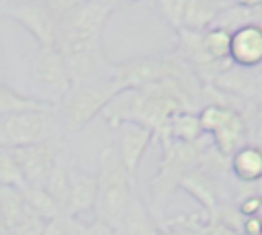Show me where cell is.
<instances>
[{
    "label": "cell",
    "instance_id": "obj_1",
    "mask_svg": "<svg viewBox=\"0 0 262 235\" xmlns=\"http://www.w3.org/2000/svg\"><path fill=\"white\" fill-rule=\"evenodd\" d=\"M96 176H98V198H96L94 215L98 221L119 231L133 200L131 194L133 174L127 170L119 149H115L113 145H104L98 153Z\"/></svg>",
    "mask_w": 262,
    "mask_h": 235
},
{
    "label": "cell",
    "instance_id": "obj_2",
    "mask_svg": "<svg viewBox=\"0 0 262 235\" xmlns=\"http://www.w3.org/2000/svg\"><path fill=\"white\" fill-rule=\"evenodd\" d=\"M111 76L121 84V88H139L145 84L172 80V78H199L190 65L176 53H149L137 55L119 63H113Z\"/></svg>",
    "mask_w": 262,
    "mask_h": 235
},
{
    "label": "cell",
    "instance_id": "obj_3",
    "mask_svg": "<svg viewBox=\"0 0 262 235\" xmlns=\"http://www.w3.org/2000/svg\"><path fill=\"white\" fill-rule=\"evenodd\" d=\"M121 90V84L113 76L88 82H74L72 90L59 102L66 127L70 131L84 129L96 114H102L104 106Z\"/></svg>",
    "mask_w": 262,
    "mask_h": 235
},
{
    "label": "cell",
    "instance_id": "obj_4",
    "mask_svg": "<svg viewBox=\"0 0 262 235\" xmlns=\"http://www.w3.org/2000/svg\"><path fill=\"white\" fill-rule=\"evenodd\" d=\"M203 147L190 141L166 139L162 143V161L158 174L151 180V190L156 198L168 196L176 186H180L184 174L201 163Z\"/></svg>",
    "mask_w": 262,
    "mask_h": 235
},
{
    "label": "cell",
    "instance_id": "obj_5",
    "mask_svg": "<svg viewBox=\"0 0 262 235\" xmlns=\"http://www.w3.org/2000/svg\"><path fill=\"white\" fill-rule=\"evenodd\" d=\"M2 12L25 27L37 39L39 47L57 45V20L45 0H6Z\"/></svg>",
    "mask_w": 262,
    "mask_h": 235
},
{
    "label": "cell",
    "instance_id": "obj_6",
    "mask_svg": "<svg viewBox=\"0 0 262 235\" xmlns=\"http://www.w3.org/2000/svg\"><path fill=\"white\" fill-rule=\"evenodd\" d=\"M33 76L39 88L45 92V98L55 104H59L74 86L68 63L57 45L39 47L33 63Z\"/></svg>",
    "mask_w": 262,
    "mask_h": 235
},
{
    "label": "cell",
    "instance_id": "obj_7",
    "mask_svg": "<svg viewBox=\"0 0 262 235\" xmlns=\"http://www.w3.org/2000/svg\"><path fill=\"white\" fill-rule=\"evenodd\" d=\"M63 53L74 82H88L111 76L113 63L106 61L100 39H80L57 45Z\"/></svg>",
    "mask_w": 262,
    "mask_h": 235
},
{
    "label": "cell",
    "instance_id": "obj_8",
    "mask_svg": "<svg viewBox=\"0 0 262 235\" xmlns=\"http://www.w3.org/2000/svg\"><path fill=\"white\" fill-rule=\"evenodd\" d=\"M53 110L10 112L0 119V147H20L47 139V125Z\"/></svg>",
    "mask_w": 262,
    "mask_h": 235
},
{
    "label": "cell",
    "instance_id": "obj_9",
    "mask_svg": "<svg viewBox=\"0 0 262 235\" xmlns=\"http://www.w3.org/2000/svg\"><path fill=\"white\" fill-rule=\"evenodd\" d=\"M176 37H178V53L203 84H213L223 72L235 65L233 61H219L207 51L203 41V31L176 29Z\"/></svg>",
    "mask_w": 262,
    "mask_h": 235
},
{
    "label": "cell",
    "instance_id": "obj_10",
    "mask_svg": "<svg viewBox=\"0 0 262 235\" xmlns=\"http://www.w3.org/2000/svg\"><path fill=\"white\" fill-rule=\"evenodd\" d=\"M113 10L88 0L76 12L66 16L57 27V45L80 41V39H100L102 29Z\"/></svg>",
    "mask_w": 262,
    "mask_h": 235
},
{
    "label": "cell",
    "instance_id": "obj_11",
    "mask_svg": "<svg viewBox=\"0 0 262 235\" xmlns=\"http://www.w3.org/2000/svg\"><path fill=\"white\" fill-rule=\"evenodd\" d=\"M8 149L12 151L14 159L23 168L25 178H27V186H43L49 172L53 170V166L57 161L55 145L49 139H45L39 143L8 147Z\"/></svg>",
    "mask_w": 262,
    "mask_h": 235
},
{
    "label": "cell",
    "instance_id": "obj_12",
    "mask_svg": "<svg viewBox=\"0 0 262 235\" xmlns=\"http://www.w3.org/2000/svg\"><path fill=\"white\" fill-rule=\"evenodd\" d=\"M231 61L237 67H258L262 63V22L252 20L231 31Z\"/></svg>",
    "mask_w": 262,
    "mask_h": 235
},
{
    "label": "cell",
    "instance_id": "obj_13",
    "mask_svg": "<svg viewBox=\"0 0 262 235\" xmlns=\"http://www.w3.org/2000/svg\"><path fill=\"white\" fill-rule=\"evenodd\" d=\"M156 139V133L151 127L137 123V121H127L119 127V153L127 166V170L135 176L143 153L147 151L149 143Z\"/></svg>",
    "mask_w": 262,
    "mask_h": 235
},
{
    "label": "cell",
    "instance_id": "obj_14",
    "mask_svg": "<svg viewBox=\"0 0 262 235\" xmlns=\"http://www.w3.org/2000/svg\"><path fill=\"white\" fill-rule=\"evenodd\" d=\"M180 188L186 190L190 196H194L203 210L211 215V219L215 217L217 210V186L213 180V174L209 170H205L203 166H196L192 170H188L180 182Z\"/></svg>",
    "mask_w": 262,
    "mask_h": 235
},
{
    "label": "cell",
    "instance_id": "obj_15",
    "mask_svg": "<svg viewBox=\"0 0 262 235\" xmlns=\"http://www.w3.org/2000/svg\"><path fill=\"white\" fill-rule=\"evenodd\" d=\"M31 213L27 200V188L0 186V227L14 229Z\"/></svg>",
    "mask_w": 262,
    "mask_h": 235
},
{
    "label": "cell",
    "instance_id": "obj_16",
    "mask_svg": "<svg viewBox=\"0 0 262 235\" xmlns=\"http://www.w3.org/2000/svg\"><path fill=\"white\" fill-rule=\"evenodd\" d=\"M225 6L227 4H223L221 0H186L180 29L207 31L209 27L215 25V20L219 18Z\"/></svg>",
    "mask_w": 262,
    "mask_h": 235
},
{
    "label": "cell",
    "instance_id": "obj_17",
    "mask_svg": "<svg viewBox=\"0 0 262 235\" xmlns=\"http://www.w3.org/2000/svg\"><path fill=\"white\" fill-rule=\"evenodd\" d=\"M231 172L246 184L262 180V145L246 143L231 155Z\"/></svg>",
    "mask_w": 262,
    "mask_h": 235
},
{
    "label": "cell",
    "instance_id": "obj_18",
    "mask_svg": "<svg viewBox=\"0 0 262 235\" xmlns=\"http://www.w3.org/2000/svg\"><path fill=\"white\" fill-rule=\"evenodd\" d=\"M211 137H213L215 147H217L223 155L231 157L242 145H246L248 123H246L244 112H242V110H235V114H233L223 127H219L215 133H211Z\"/></svg>",
    "mask_w": 262,
    "mask_h": 235
},
{
    "label": "cell",
    "instance_id": "obj_19",
    "mask_svg": "<svg viewBox=\"0 0 262 235\" xmlns=\"http://www.w3.org/2000/svg\"><path fill=\"white\" fill-rule=\"evenodd\" d=\"M98 198V176L90 174H72V196L68 213L78 217L84 210H94Z\"/></svg>",
    "mask_w": 262,
    "mask_h": 235
},
{
    "label": "cell",
    "instance_id": "obj_20",
    "mask_svg": "<svg viewBox=\"0 0 262 235\" xmlns=\"http://www.w3.org/2000/svg\"><path fill=\"white\" fill-rule=\"evenodd\" d=\"M55 102L43 96H31L12 90L8 84L0 86V114L10 112H27V110H55Z\"/></svg>",
    "mask_w": 262,
    "mask_h": 235
},
{
    "label": "cell",
    "instance_id": "obj_21",
    "mask_svg": "<svg viewBox=\"0 0 262 235\" xmlns=\"http://www.w3.org/2000/svg\"><path fill=\"white\" fill-rule=\"evenodd\" d=\"M203 135H205V129H203L201 114H196L194 110H180L178 114H174V119L170 123V137L172 139L194 143Z\"/></svg>",
    "mask_w": 262,
    "mask_h": 235
},
{
    "label": "cell",
    "instance_id": "obj_22",
    "mask_svg": "<svg viewBox=\"0 0 262 235\" xmlns=\"http://www.w3.org/2000/svg\"><path fill=\"white\" fill-rule=\"evenodd\" d=\"M49 194L63 206V210L68 213V204H70V196H72V172L66 163L55 161L53 170L49 172L45 184H43Z\"/></svg>",
    "mask_w": 262,
    "mask_h": 235
},
{
    "label": "cell",
    "instance_id": "obj_23",
    "mask_svg": "<svg viewBox=\"0 0 262 235\" xmlns=\"http://www.w3.org/2000/svg\"><path fill=\"white\" fill-rule=\"evenodd\" d=\"M27 200H29L31 213L39 215L45 221H51L66 213L63 206L49 194L45 186H27Z\"/></svg>",
    "mask_w": 262,
    "mask_h": 235
},
{
    "label": "cell",
    "instance_id": "obj_24",
    "mask_svg": "<svg viewBox=\"0 0 262 235\" xmlns=\"http://www.w3.org/2000/svg\"><path fill=\"white\" fill-rule=\"evenodd\" d=\"M203 41L207 51L219 61H231V31L219 25L203 31Z\"/></svg>",
    "mask_w": 262,
    "mask_h": 235
},
{
    "label": "cell",
    "instance_id": "obj_25",
    "mask_svg": "<svg viewBox=\"0 0 262 235\" xmlns=\"http://www.w3.org/2000/svg\"><path fill=\"white\" fill-rule=\"evenodd\" d=\"M119 231L123 235H156L158 229L154 227V223L145 215L141 202L137 198H133L131 200V206H129V210L125 215V221H123V225H121Z\"/></svg>",
    "mask_w": 262,
    "mask_h": 235
},
{
    "label": "cell",
    "instance_id": "obj_26",
    "mask_svg": "<svg viewBox=\"0 0 262 235\" xmlns=\"http://www.w3.org/2000/svg\"><path fill=\"white\" fill-rule=\"evenodd\" d=\"M0 186L27 188V178L8 147H0Z\"/></svg>",
    "mask_w": 262,
    "mask_h": 235
},
{
    "label": "cell",
    "instance_id": "obj_27",
    "mask_svg": "<svg viewBox=\"0 0 262 235\" xmlns=\"http://www.w3.org/2000/svg\"><path fill=\"white\" fill-rule=\"evenodd\" d=\"M84 229H86V225H82L74 215L63 213V215L47 221L43 235H82Z\"/></svg>",
    "mask_w": 262,
    "mask_h": 235
},
{
    "label": "cell",
    "instance_id": "obj_28",
    "mask_svg": "<svg viewBox=\"0 0 262 235\" xmlns=\"http://www.w3.org/2000/svg\"><path fill=\"white\" fill-rule=\"evenodd\" d=\"M156 4H158V8H160L162 16H164L174 29H180L186 0H156Z\"/></svg>",
    "mask_w": 262,
    "mask_h": 235
},
{
    "label": "cell",
    "instance_id": "obj_29",
    "mask_svg": "<svg viewBox=\"0 0 262 235\" xmlns=\"http://www.w3.org/2000/svg\"><path fill=\"white\" fill-rule=\"evenodd\" d=\"M45 225H47L45 219H41L35 213H29L14 229H10V233L12 235H43L45 233Z\"/></svg>",
    "mask_w": 262,
    "mask_h": 235
},
{
    "label": "cell",
    "instance_id": "obj_30",
    "mask_svg": "<svg viewBox=\"0 0 262 235\" xmlns=\"http://www.w3.org/2000/svg\"><path fill=\"white\" fill-rule=\"evenodd\" d=\"M260 210H262V196H258V194L246 196V198L239 202V213H242L244 217L260 215Z\"/></svg>",
    "mask_w": 262,
    "mask_h": 235
},
{
    "label": "cell",
    "instance_id": "obj_31",
    "mask_svg": "<svg viewBox=\"0 0 262 235\" xmlns=\"http://www.w3.org/2000/svg\"><path fill=\"white\" fill-rule=\"evenodd\" d=\"M242 233L244 235H262V217H258V215L244 217V221H242Z\"/></svg>",
    "mask_w": 262,
    "mask_h": 235
},
{
    "label": "cell",
    "instance_id": "obj_32",
    "mask_svg": "<svg viewBox=\"0 0 262 235\" xmlns=\"http://www.w3.org/2000/svg\"><path fill=\"white\" fill-rule=\"evenodd\" d=\"M82 235H115V229L102 221H94L92 225H86V229L82 231Z\"/></svg>",
    "mask_w": 262,
    "mask_h": 235
},
{
    "label": "cell",
    "instance_id": "obj_33",
    "mask_svg": "<svg viewBox=\"0 0 262 235\" xmlns=\"http://www.w3.org/2000/svg\"><path fill=\"white\" fill-rule=\"evenodd\" d=\"M252 123H254V127H256V131L262 135V100L254 106V110H252Z\"/></svg>",
    "mask_w": 262,
    "mask_h": 235
},
{
    "label": "cell",
    "instance_id": "obj_34",
    "mask_svg": "<svg viewBox=\"0 0 262 235\" xmlns=\"http://www.w3.org/2000/svg\"><path fill=\"white\" fill-rule=\"evenodd\" d=\"M92 2H96V4H100V6H104V8H108V10H117L121 4H123V0H92Z\"/></svg>",
    "mask_w": 262,
    "mask_h": 235
},
{
    "label": "cell",
    "instance_id": "obj_35",
    "mask_svg": "<svg viewBox=\"0 0 262 235\" xmlns=\"http://www.w3.org/2000/svg\"><path fill=\"white\" fill-rule=\"evenodd\" d=\"M156 235H176V233H174V229H158Z\"/></svg>",
    "mask_w": 262,
    "mask_h": 235
},
{
    "label": "cell",
    "instance_id": "obj_36",
    "mask_svg": "<svg viewBox=\"0 0 262 235\" xmlns=\"http://www.w3.org/2000/svg\"><path fill=\"white\" fill-rule=\"evenodd\" d=\"M0 235H12V233H10V229H4V227H0Z\"/></svg>",
    "mask_w": 262,
    "mask_h": 235
},
{
    "label": "cell",
    "instance_id": "obj_37",
    "mask_svg": "<svg viewBox=\"0 0 262 235\" xmlns=\"http://www.w3.org/2000/svg\"><path fill=\"white\" fill-rule=\"evenodd\" d=\"M129 2H139V0H129Z\"/></svg>",
    "mask_w": 262,
    "mask_h": 235
},
{
    "label": "cell",
    "instance_id": "obj_38",
    "mask_svg": "<svg viewBox=\"0 0 262 235\" xmlns=\"http://www.w3.org/2000/svg\"><path fill=\"white\" fill-rule=\"evenodd\" d=\"M4 2H6V0H4Z\"/></svg>",
    "mask_w": 262,
    "mask_h": 235
}]
</instances>
